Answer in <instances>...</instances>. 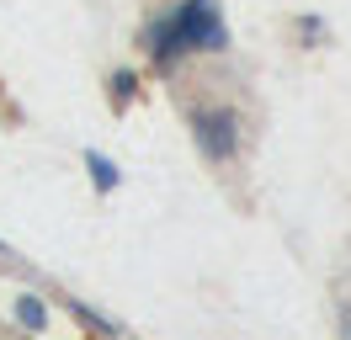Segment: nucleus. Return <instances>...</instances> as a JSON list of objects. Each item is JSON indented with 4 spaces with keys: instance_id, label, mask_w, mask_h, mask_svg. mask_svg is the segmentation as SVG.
Wrapping results in <instances>:
<instances>
[{
    "instance_id": "1",
    "label": "nucleus",
    "mask_w": 351,
    "mask_h": 340,
    "mask_svg": "<svg viewBox=\"0 0 351 340\" xmlns=\"http://www.w3.org/2000/svg\"><path fill=\"white\" fill-rule=\"evenodd\" d=\"M186 127H192V144L208 165H234L245 149V127H240V112L229 101H197L186 106Z\"/></svg>"
},
{
    "instance_id": "2",
    "label": "nucleus",
    "mask_w": 351,
    "mask_h": 340,
    "mask_svg": "<svg viewBox=\"0 0 351 340\" xmlns=\"http://www.w3.org/2000/svg\"><path fill=\"white\" fill-rule=\"evenodd\" d=\"M171 16L186 38V53H229V27L219 16V0H181Z\"/></svg>"
},
{
    "instance_id": "3",
    "label": "nucleus",
    "mask_w": 351,
    "mask_h": 340,
    "mask_svg": "<svg viewBox=\"0 0 351 340\" xmlns=\"http://www.w3.org/2000/svg\"><path fill=\"white\" fill-rule=\"evenodd\" d=\"M144 53H149L154 69H176V64L186 59V38H181V27H176L171 11L154 16L149 27H144Z\"/></svg>"
},
{
    "instance_id": "4",
    "label": "nucleus",
    "mask_w": 351,
    "mask_h": 340,
    "mask_svg": "<svg viewBox=\"0 0 351 340\" xmlns=\"http://www.w3.org/2000/svg\"><path fill=\"white\" fill-rule=\"evenodd\" d=\"M80 160H86V170H90V186L101 191V197H112V191H117V181H123V175H117V165H112L101 149H86Z\"/></svg>"
},
{
    "instance_id": "5",
    "label": "nucleus",
    "mask_w": 351,
    "mask_h": 340,
    "mask_svg": "<svg viewBox=\"0 0 351 340\" xmlns=\"http://www.w3.org/2000/svg\"><path fill=\"white\" fill-rule=\"evenodd\" d=\"M16 324H22L27 335H43V330H48V303L38 293H22V298H16Z\"/></svg>"
},
{
    "instance_id": "6",
    "label": "nucleus",
    "mask_w": 351,
    "mask_h": 340,
    "mask_svg": "<svg viewBox=\"0 0 351 340\" xmlns=\"http://www.w3.org/2000/svg\"><path fill=\"white\" fill-rule=\"evenodd\" d=\"M107 90H112V101H117V106L133 101V96H138V69H112V75H107Z\"/></svg>"
}]
</instances>
